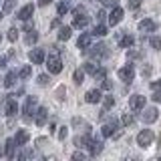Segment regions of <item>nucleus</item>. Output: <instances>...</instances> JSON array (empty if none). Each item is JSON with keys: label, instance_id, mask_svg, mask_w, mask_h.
I'll return each instance as SVG.
<instances>
[{"label": "nucleus", "instance_id": "obj_1", "mask_svg": "<svg viewBox=\"0 0 161 161\" xmlns=\"http://www.w3.org/2000/svg\"><path fill=\"white\" fill-rule=\"evenodd\" d=\"M36 109H38V101H36V97H26V101H24V105H22V119H24V121L34 119V113H36Z\"/></svg>", "mask_w": 161, "mask_h": 161}, {"label": "nucleus", "instance_id": "obj_2", "mask_svg": "<svg viewBox=\"0 0 161 161\" xmlns=\"http://www.w3.org/2000/svg\"><path fill=\"white\" fill-rule=\"evenodd\" d=\"M44 63H47V69H48L50 75H58L60 70H63V60H60V57H58L57 53L50 54V57L44 60Z\"/></svg>", "mask_w": 161, "mask_h": 161}, {"label": "nucleus", "instance_id": "obj_3", "mask_svg": "<svg viewBox=\"0 0 161 161\" xmlns=\"http://www.w3.org/2000/svg\"><path fill=\"white\" fill-rule=\"evenodd\" d=\"M153 141H155V133L151 129H143L137 135V145H139V147H143V149H147L149 145H153Z\"/></svg>", "mask_w": 161, "mask_h": 161}, {"label": "nucleus", "instance_id": "obj_4", "mask_svg": "<svg viewBox=\"0 0 161 161\" xmlns=\"http://www.w3.org/2000/svg\"><path fill=\"white\" fill-rule=\"evenodd\" d=\"M2 113L6 115V117H14V115L18 113V103L12 99V95L2 101Z\"/></svg>", "mask_w": 161, "mask_h": 161}, {"label": "nucleus", "instance_id": "obj_5", "mask_svg": "<svg viewBox=\"0 0 161 161\" xmlns=\"http://www.w3.org/2000/svg\"><path fill=\"white\" fill-rule=\"evenodd\" d=\"M89 54H91V58L93 60H101V58H105L107 57V44H103V42H99V44H95V47H91L89 48Z\"/></svg>", "mask_w": 161, "mask_h": 161}, {"label": "nucleus", "instance_id": "obj_6", "mask_svg": "<svg viewBox=\"0 0 161 161\" xmlns=\"http://www.w3.org/2000/svg\"><path fill=\"white\" fill-rule=\"evenodd\" d=\"M119 79L121 80H125V83H131L135 77V69H133V64H125V67H121L119 69Z\"/></svg>", "mask_w": 161, "mask_h": 161}, {"label": "nucleus", "instance_id": "obj_7", "mask_svg": "<svg viewBox=\"0 0 161 161\" xmlns=\"http://www.w3.org/2000/svg\"><path fill=\"white\" fill-rule=\"evenodd\" d=\"M28 58H30V63H32V64H42L44 60H47V54H44L42 48H32L28 53Z\"/></svg>", "mask_w": 161, "mask_h": 161}, {"label": "nucleus", "instance_id": "obj_8", "mask_svg": "<svg viewBox=\"0 0 161 161\" xmlns=\"http://www.w3.org/2000/svg\"><path fill=\"white\" fill-rule=\"evenodd\" d=\"M121 20H123V8H121V6H113V12L109 14V24H111V26H117Z\"/></svg>", "mask_w": 161, "mask_h": 161}, {"label": "nucleus", "instance_id": "obj_9", "mask_svg": "<svg viewBox=\"0 0 161 161\" xmlns=\"http://www.w3.org/2000/svg\"><path fill=\"white\" fill-rule=\"evenodd\" d=\"M47 119H48V109L47 107H38L36 113H34V123H36L38 127H42V125L47 123Z\"/></svg>", "mask_w": 161, "mask_h": 161}, {"label": "nucleus", "instance_id": "obj_10", "mask_svg": "<svg viewBox=\"0 0 161 161\" xmlns=\"http://www.w3.org/2000/svg\"><path fill=\"white\" fill-rule=\"evenodd\" d=\"M129 107H131V111H141L145 107V97L143 95H133L129 99Z\"/></svg>", "mask_w": 161, "mask_h": 161}, {"label": "nucleus", "instance_id": "obj_11", "mask_svg": "<svg viewBox=\"0 0 161 161\" xmlns=\"http://www.w3.org/2000/svg\"><path fill=\"white\" fill-rule=\"evenodd\" d=\"M139 30L141 32H155V30H157V22L151 20V18H145V20L139 22Z\"/></svg>", "mask_w": 161, "mask_h": 161}, {"label": "nucleus", "instance_id": "obj_12", "mask_svg": "<svg viewBox=\"0 0 161 161\" xmlns=\"http://www.w3.org/2000/svg\"><path fill=\"white\" fill-rule=\"evenodd\" d=\"M87 24H89V16H87V12L75 14V18H73V26H75V28H87Z\"/></svg>", "mask_w": 161, "mask_h": 161}, {"label": "nucleus", "instance_id": "obj_13", "mask_svg": "<svg viewBox=\"0 0 161 161\" xmlns=\"http://www.w3.org/2000/svg\"><path fill=\"white\" fill-rule=\"evenodd\" d=\"M157 115H159L157 109H155V107H149L143 115H141V119H143V123L149 125V123H155V121H157Z\"/></svg>", "mask_w": 161, "mask_h": 161}, {"label": "nucleus", "instance_id": "obj_14", "mask_svg": "<svg viewBox=\"0 0 161 161\" xmlns=\"http://www.w3.org/2000/svg\"><path fill=\"white\" fill-rule=\"evenodd\" d=\"M87 149H89V153L91 155H99L101 151H103V139H91V143L87 145Z\"/></svg>", "mask_w": 161, "mask_h": 161}, {"label": "nucleus", "instance_id": "obj_15", "mask_svg": "<svg viewBox=\"0 0 161 161\" xmlns=\"http://www.w3.org/2000/svg\"><path fill=\"white\" fill-rule=\"evenodd\" d=\"M32 12H34V4H24V6L18 10V18L20 20H30L32 18Z\"/></svg>", "mask_w": 161, "mask_h": 161}, {"label": "nucleus", "instance_id": "obj_16", "mask_svg": "<svg viewBox=\"0 0 161 161\" xmlns=\"http://www.w3.org/2000/svg\"><path fill=\"white\" fill-rule=\"evenodd\" d=\"M28 139H30V135H28V131H24V129L16 131V135H14V141H16L18 147H24V145L28 143Z\"/></svg>", "mask_w": 161, "mask_h": 161}, {"label": "nucleus", "instance_id": "obj_17", "mask_svg": "<svg viewBox=\"0 0 161 161\" xmlns=\"http://www.w3.org/2000/svg\"><path fill=\"white\" fill-rule=\"evenodd\" d=\"M101 99H103V95H101L99 89H93V91H89V93L85 95V101H87V103H91V105L101 103Z\"/></svg>", "mask_w": 161, "mask_h": 161}, {"label": "nucleus", "instance_id": "obj_18", "mask_svg": "<svg viewBox=\"0 0 161 161\" xmlns=\"http://www.w3.org/2000/svg\"><path fill=\"white\" fill-rule=\"evenodd\" d=\"M117 127H119V123H117V121L103 125V127H101V135H103V137H113V133H115V129H117Z\"/></svg>", "mask_w": 161, "mask_h": 161}, {"label": "nucleus", "instance_id": "obj_19", "mask_svg": "<svg viewBox=\"0 0 161 161\" xmlns=\"http://www.w3.org/2000/svg\"><path fill=\"white\" fill-rule=\"evenodd\" d=\"M16 79H18V73H16V70H8V73H6V77H4V87H6V89L14 87Z\"/></svg>", "mask_w": 161, "mask_h": 161}, {"label": "nucleus", "instance_id": "obj_20", "mask_svg": "<svg viewBox=\"0 0 161 161\" xmlns=\"http://www.w3.org/2000/svg\"><path fill=\"white\" fill-rule=\"evenodd\" d=\"M77 47L83 48V50L91 47V32H83V34H80L79 40H77Z\"/></svg>", "mask_w": 161, "mask_h": 161}, {"label": "nucleus", "instance_id": "obj_21", "mask_svg": "<svg viewBox=\"0 0 161 161\" xmlns=\"http://www.w3.org/2000/svg\"><path fill=\"white\" fill-rule=\"evenodd\" d=\"M16 141L14 139H6V143H4V153H6V157H14V149H16Z\"/></svg>", "mask_w": 161, "mask_h": 161}, {"label": "nucleus", "instance_id": "obj_22", "mask_svg": "<svg viewBox=\"0 0 161 161\" xmlns=\"http://www.w3.org/2000/svg\"><path fill=\"white\" fill-rule=\"evenodd\" d=\"M70 34H73V26H60V28H58V40H60V42L69 40Z\"/></svg>", "mask_w": 161, "mask_h": 161}, {"label": "nucleus", "instance_id": "obj_23", "mask_svg": "<svg viewBox=\"0 0 161 161\" xmlns=\"http://www.w3.org/2000/svg\"><path fill=\"white\" fill-rule=\"evenodd\" d=\"M38 40V32L34 28H30V30H26V36H24V42L26 44H34Z\"/></svg>", "mask_w": 161, "mask_h": 161}, {"label": "nucleus", "instance_id": "obj_24", "mask_svg": "<svg viewBox=\"0 0 161 161\" xmlns=\"http://www.w3.org/2000/svg\"><path fill=\"white\" fill-rule=\"evenodd\" d=\"M83 70H85V75H93V77H95V73L99 70V64H95L93 60H89V63L83 64Z\"/></svg>", "mask_w": 161, "mask_h": 161}, {"label": "nucleus", "instance_id": "obj_25", "mask_svg": "<svg viewBox=\"0 0 161 161\" xmlns=\"http://www.w3.org/2000/svg\"><path fill=\"white\" fill-rule=\"evenodd\" d=\"M119 44L123 48H129V47H133V44H135V38L131 36V34H123V38L119 40Z\"/></svg>", "mask_w": 161, "mask_h": 161}, {"label": "nucleus", "instance_id": "obj_26", "mask_svg": "<svg viewBox=\"0 0 161 161\" xmlns=\"http://www.w3.org/2000/svg\"><path fill=\"white\" fill-rule=\"evenodd\" d=\"M73 125H75V127L85 129V133H91V125H89V123H85V121H83V119H79V117H75V119H73Z\"/></svg>", "mask_w": 161, "mask_h": 161}, {"label": "nucleus", "instance_id": "obj_27", "mask_svg": "<svg viewBox=\"0 0 161 161\" xmlns=\"http://www.w3.org/2000/svg\"><path fill=\"white\" fill-rule=\"evenodd\" d=\"M73 80H75V85H83V80H85V70H83V69H77V70H75V75H73Z\"/></svg>", "mask_w": 161, "mask_h": 161}, {"label": "nucleus", "instance_id": "obj_28", "mask_svg": "<svg viewBox=\"0 0 161 161\" xmlns=\"http://www.w3.org/2000/svg\"><path fill=\"white\" fill-rule=\"evenodd\" d=\"M91 34H95V36H105V34H107V26H105V24H97Z\"/></svg>", "mask_w": 161, "mask_h": 161}, {"label": "nucleus", "instance_id": "obj_29", "mask_svg": "<svg viewBox=\"0 0 161 161\" xmlns=\"http://www.w3.org/2000/svg\"><path fill=\"white\" fill-rule=\"evenodd\" d=\"M30 75H32V69H30V64H24V67L18 70V77H20V79H28Z\"/></svg>", "mask_w": 161, "mask_h": 161}, {"label": "nucleus", "instance_id": "obj_30", "mask_svg": "<svg viewBox=\"0 0 161 161\" xmlns=\"http://www.w3.org/2000/svg\"><path fill=\"white\" fill-rule=\"evenodd\" d=\"M57 12H58V16H64V14L69 12V4H67V2H58Z\"/></svg>", "mask_w": 161, "mask_h": 161}, {"label": "nucleus", "instance_id": "obj_31", "mask_svg": "<svg viewBox=\"0 0 161 161\" xmlns=\"http://www.w3.org/2000/svg\"><path fill=\"white\" fill-rule=\"evenodd\" d=\"M14 4H16V0H6V2H4V8H2V12H4V14H6V12H12Z\"/></svg>", "mask_w": 161, "mask_h": 161}, {"label": "nucleus", "instance_id": "obj_32", "mask_svg": "<svg viewBox=\"0 0 161 161\" xmlns=\"http://www.w3.org/2000/svg\"><path fill=\"white\" fill-rule=\"evenodd\" d=\"M8 40L10 42H16L18 40V28H10L8 30Z\"/></svg>", "mask_w": 161, "mask_h": 161}, {"label": "nucleus", "instance_id": "obj_33", "mask_svg": "<svg viewBox=\"0 0 161 161\" xmlns=\"http://www.w3.org/2000/svg\"><path fill=\"white\" fill-rule=\"evenodd\" d=\"M133 123V115L131 113H125L123 117H121V125H125V127H127V125H131Z\"/></svg>", "mask_w": 161, "mask_h": 161}, {"label": "nucleus", "instance_id": "obj_34", "mask_svg": "<svg viewBox=\"0 0 161 161\" xmlns=\"http://www.w3.org/2000/svg\"><path fill=\"white\" fill-rule=\"evenodd\" d=\"M103 105H105V109H111L115 105V99L111 95H107V97H103Z\"/></svg>", "mask_w": 161, "mask_h": 161}, {"label": "nucleus", "instance_id": "obj_35", "mask_svg": "<svg viewBox=\"0 0 161 161\" xmlns=\"http://www.w3.org/2000/svg\"><path fill=\"white\" fill-rule=\"evenodd\" d=\"M48 75H38V79H36V83L40 85V87H47V85H48Z\"/></svg>", "mask_w": 161, "mask_h": 161}, {"label": "nucleus", "instance_id": "obj_36", "mask_svg": "<svg viewBox=\"0 0 161 161\" xmlns=\"http://www.w3.org/2000/svg\"><path fill=\"white\" fill-rule=\"evenodd\" d=\"M151 47H153L155 50H161V38L159 36H153V38H151Z\"/></svg>", "mask_w": 161, "mask_h": 161}, {"label": "nucleus", "instance_id": "obj_37", "mask_svg": "<svg viewBox=\"0 0 161 161\" xmlns=\"http://www.w3.org/2000/svg\"><path fill=\"white\" fill-rule=\"evenodd\" d=\"M95 79H97V80H105V79H107V73H105V69H99L97 73H95Z\"/></svg>", "mask_w": 161, "mask_h": 161}, {"label": "nucleus", "instance_id": "obj_38", "mask_svg": "<svg viewBox=\"0 0 161 161\" xmlns=\"http://www.w3.org/2000/svg\"><path fill=\"white\" fill-rule=\"evenodd\" d=\"M127 6H129L131 10H137V8L141 6V0H129V2H127Z\"/></svg>", "mask_w": 161, "mask_h": 161}, {"label": "nucleus", "instance_id": "obj_39", "mask_svg": "<svg viewBox=\"0 0 161 161\" xmlns=\"http://www.w3.org/2000/svg\"><path fill=\"white\" fill-rule=\"evenodd\" d=\"M67 135H69V127H60V131H58V139H60V141L67 139Z\"/></svg>", "mask_w": 161, "mask_h": 161}, {"label": "nucleus", "instance_id": "obj_40", "mask_svg": "<svg viewBox=\"0 0 161 161\" xmlns=\"http://www.w3.org/2000/svg\"><path fill=\"white\" fill-rule=\"evenodd\" d=\"M117 2H119V0H101L103 6H117Z\"/></svg>", "mask_w": 161, "mask_h": 161}, {"label": "nucleus", "instance_id": "obj_41", "mask_svg": "<svg viewBox=\"0 0 161 161\" xmlns=\"http://www.w3.org/2000/svg\"><path fill=\"white\" fill-rule=\"evenodd\" d=\"M151 89H153V91H159L161 89V79L159 80H153V83H151Z\"/></svg>", "mask_w": 161, "mask_h": 161}, {"label": "nucleus", "instance_id": "obj_42", "mask_svg": "<svg viewBox=\"0 0 161 161\" xmlns=\"http://www.w3.org/2000/svg\"><path fill=\"white\" fill-rule=\"evenodd\" d=\"M87 155L85 153H80V151H77V153H73V159H85Z\"/></svg>", "mask_w": 161, "mask_h": 161}, {"label": "nucleus", "instance_id": "obj_43", "mask_svg": "<svg viewBox=\"0 0 161 161\" xmlns=\"http://www.w3.org/2000/svg\"><path fill=\"white\" fill-rule=\"evenodd\" d=\"M53 0H38V6H48Z\"/></svg>", "mask_w": 161, "mask_h": 161}, {"label": "nucleus", "instance_id": "obj_44", "mask_svg": "<svg viewBox=\"0 0 161 161\" xmlns=\"http://www.w3.org/2000/svg\"><path fill=\"white\" fill-rule=\"evenodd\" d=\"M80 12H85V6H77L73 10V14H80Z\"/></svg>", "mask_w": 161, "mask_h": 161}, {"label": "nucleus", "instance_id": "obj_45", "mask_svg": "<svg viewBox=\"0 0 161 161\" xmlns=\"http://www.w3.org/2000/svg\"><path fill=\"white\" fill-rule=\"evenodd\" d=\"M111 87H113V85H111V83H109V80H107V79H105V80H103V89H107V91H109Z\"/></svg>", "mask_w": 161, "mask_h": 161}, {"label": "nucleus", "instance_id": "obj_46", "mask_svg": "<svg viewBox=\"0 0 161 161\" xmlns=\"http://www.w3.org/2000/svg\"><path fill=\"white\" fill-rule=\"evenodd\" d=\"M6 67V57H0V69Z\"/></svg>", "mask_w": 161, "mask_h": 161}, {"label": "nucleus", "instance_id": "obj_47", "mask_svg": "<svg viewBox=\"0 0 161 161\" xmlns=\"http://www.w3.org/2000/svg\"><path fill=\"white\" fill-rule=\"evenodd\" d=\"M58 24H60V18H57V20H53V28H57Z\"/></svg>", "mask_w": 161, "mask_h": 161}, {"label": "nucleus", "instance_id": "obj_48", "mask_svg": "<svg viewBox=\"0 0 161 161\" xmlns=\"http://www.w3.org/2000/svg\"><path fill=\"white\" fill-rule=\"evenodd\" d=\"M2 16H4V12H0V20H2Z\"/></svg>", "mask_w": 161, "mask_h": 161}, {"label": "nucleus", "instance_id": "obj_49", "mask_svg": "<svg viewBox=\"0 0 161 161\" xmlns=\"http://www.w3.org/2000/svg\"><path fill=\"white\" fill-rule=\"evenodd\" d=\"M0 40H2V34H0Z\"/></svg>", "mask_w": 161, "mask_h": 161}]
</instances>
